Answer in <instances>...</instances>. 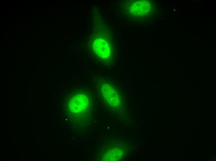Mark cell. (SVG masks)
<instances>
[{
	"instance_id": "obj_1",
	"label": "cell",
	"mask_w": 216,
	"mask_h": 161,
	"mask_svg": "<svg viewBox=\"0 0 216 161\" xmlns=\"http://www.w3.org/2000/svg\"><path fill=\"white\" fill-rule=\"evenodd\" d=\"M88 104V100L84 95H78L70 100V108L73 112H79L85 110Z\"/></svg>"
},
{
	"instance_id": "obj_2",
	"label": "cell",
	"mask_w": 216,
	"mask_h": 161,
	"mask_svg": "<svg viewBox=\"0 0 216 161\" xmlns=\"http://www.w3.org/2000/svg\"><path fill=\"white\" fill-rule=\"evenodd\" d=\"M105 98L112 106H116L118 101V95L113 88L109 85H105L102 88Z\"/></svg>"
},
{
	"instance_id": "obj_3",
	"label": "cell",
	"mask_w": 216,
	"mask_h": 161,
	"mask_svg": "<svg viewBox=\"0 0 216 161\" xmlns=\"http://www.w3.org/2000/svg\"><path fill=\"white\" fill-rule=\"evenodd\" d=\"M95 49L96 53L103 58L108 57L110 55V49L107 42L105 41H99Z\"/></svg>"
},
{
	"instance_id": "obj_4",
	"label": "cell",
	"mask_w": 216,
	"mask_h": 161,
	"mask_svg": "<svg viewBox=\"0 0 216 161\" xmlns=\"http://www.w3.org/2000/svg\"><path fill=\"white\" fill-rule=\"evenodd\" d=\"M144 2L137 1L132 4L130 7V12L132 14L140 15L144 14L146 7Z\"/></svg>"
}]
</instances>
